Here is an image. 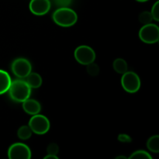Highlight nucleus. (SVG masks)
Here are the masks:
<instances>
[{
    "mask_svg": "<svg viewBox=\"0 0 159 159\" xmlns=\"http://www.w3.org/2000/svg\"><path fill=\"white\" fill-rule=\"evenodd\" d=\"M8 92L12 100L17 102H23L30 96L31 88L25 80L16 79L11 82Z\"/></svg>",
    "mask_w": 159,
    "mask_h": 159,
    "instance_id": "obj_1",
    "label": "nucleus"
},
{
    "mask_svg": "<svg viewBox=\"0 0 159 159\" xmlns=\"http://www.w3.org/2000/svg\"><path fill=\"white\" fill-rule=\"evenodd\" d=\"M52 19L58 26L69 27L75 24L78 20V16L77 13L70 8L60 7L53 13Z\"/></svg>",
    "mask_w": 159,
    "mask_h": 159,
    "instance_id": "obj_2",
    "label": "nucleus"
},
{
    "mask_svg": "<svg viewBox=\"0 0 159 159\" xmlns=\"http://www.w3.org/2000/svg\"><path fill=\"white\" fill-rule=\"evenodd\" d=\"M121 85L124 89L129 93H135L141 88V79L134 71H127L121 78Z\"/></svg>",
    "mask_w": 159,
    "mask_h": 159,
    "instance_id": "obj_3",
    "label": "nucleus"
},
{
    "mask_svg": "<svg viewBox=\"0 0 159 159\" xmlns=\"http://www.w3.org/2000/svg\"><path fill=\"white\" fill-rule=\"evenodd\" d=\"M29 127H30L33 133L38 135H43L48 133L50 130L51 124L49 120L46 116L38 113L33 115L32 117L30 119Z\"/></svg>",
    "mask_w": 159,
    "mask_h": 159,
    "instance_id": "obj_4",
    "label": "nucleus"
},
{
    "mask_svg": "<svg viewBox=\"0 0 159 159\" xmlns=\"http://www.w3.org/2000/svg\"><path fill=\"white\" fill-rule=\"evenodd\" d=\"M139 38L146 43H155L159 40V27L156 24L148 23L141 28Z\"/></svg>",
    "mask_w": 159,
    "mask_h": 159,
    "instance_id": "obj_5",
    "label": "nucleus"
},
{
    "mask_svg": "<svg viewBox=\"0 0 159 159\" xmlns=\"http://www.w3.org/2000/svg\"><path fill=\"white\" fill-rule=\"evenodd\" d=\"M75 58L79 64L87 65L96 60V53L89 46L82 45L78 47L74 53Z\"/></svg>",
    "mask_w": 159,
    "mask_h": 159,
    "instance_id": "obj_6",
    "label": "nucleus"
},
{
    "mask_svg": "<svg viewBox=\"0 0 159 159\" xmlns=\"http://www.w3.org/2000/svg\"><path fill=\"white\" fill-rule=\"evenodd\" d=\"M11 69L16 77L25 79L32 71V65L27 59L20 57L12 61Z\"/></svg>",
    "mask_w": 159,
    "mask_h": 159,
    "instance_id": "obj_7",
    "label": "nucleus"
},
{
    "mask_svg": "<svg viewBox=\"0 0 159 159\" xmlns=\"http://www.w3.org/2000/svg\"><path fill=\"white\" fill-rule=\"evenodd\" d=\"M8 157L10 159H30L32 157V153L26 144L15 143L9 147Z\"/></svg>",
    "mask_w": 159,
    "mask_h": 159,
    "instance_id": "obj_8",
    "label": "nucleus"
},
{
    "mask_svg": "<svg viewBox=\"0 0 159 159\" xmlns=\"http://www.w3.org/2000/svg\"><path fill=\"white\" fill-rule=\"evenodd\" d=\"M50 0H31L30 2V10L36 16H43L51 9Z\"/></svg>",
    "mask_w": 159,
    "mask_h": 159,
    "instance_id": "obj_9",
    "label": "nucleus"
},
{
    "mask_svg": "<svg viewBox=\"0 0 159 159\" xmlns=\"http://www.w3.org/2000/svg\"><path fill=\"white\" fill-rule=\"evenodd\" d=\"M23 109L26 113L30 115L38 114L41 110V106L38 101L33 99H27L23 102Z\"/></svg>",
    "mask_w": 159,
    "mask_h": 159,
    "instance_id": "obj_10",
    "label": "nucleus"
},
{
    "mask_svg": "<svg viewBox=\"0 0 159 159\" xmlns=\"http://www.w3.org/2000/svg\"><path fill=\"white\" fill-rule=\"evenodd\" d=\"M11 82L12 80L9 73L4 70L0 69V95L4 94L8 92Z\"/></svg>",
    "mask_w": 159,
    "mask_h": 159,
    "instance_id": "obj_11",
    "label": "nucleus"
},
{
    "mask_svg": "<svg viewBox=\"0 0 159 159\" xmlns=\"http://www.w3.org/2000/svg\"><path fill=\"white\" fill-rule=\"evenodd\" d=\"M26 82L29 85L31 89H37L41 86L42 85V78L38 73L32 72L31 71L26 78Z\"/></svg>",
    "mask_w": 159,
    "mask_h": 159,
    "instance_id": "obj_12",
    "label": "nucleus"
},
{
    "mask_svg": "<svg viewBox=\"0 0 159 159\" xmlns=\"http://www.w3.org/2000/svg\"><path fill=\"white\" fill-rule=\"evenodd\" d=\"M113 67L116 72L122 75L125 73L128 69V65H127V61L123 58H116L113 61Z\"/></svg>",
    "mask_w": 159,
    "mask_h": 159,
    "instance_id": "obj_13",
    "label": "nucleus"
},
{
    "mask_svg": "<svg viewBox=\"0 0 159 159\" xmlns=\"http://www.w3.org/2000/svg\"><path fill=\"white\" fill-rule=\"evenodd\" d=\"M147 147L150 152L153 153H158L159 152V136L154 135L151 137L147 142Z\"/></svg>",
    "mask_w": 159,
    "mask_h": 159,
    "instance_id": "obj_14",
    "label": "nucleus"
},
{
    "mask_svg": "<svg viewBox=\"0 0 159 159\" xmlns=\"http://www.w3.org/2000/svg\"><path fill=\"white\" fill-rule=\"evenodd\" d=\"M32 130H31L30 127L29 126H22L20 128L18 129V131H17V136L20 139L25 141V140H27L29 138H30V137L32 136Z\"/></svg>",
    "mask_w": 159,
    "mask_h": 159,
    "instance_id": "obj_15",
    "label": "nucleus"
},
{
    "mask_svg": "<svg viewBox=\"0 0 159 159\" xmlns=\"http://www.w3.org/2000/svg\"><path fill=\"white\" fill-rule=\"evenodd\" d=\"M130 159H152V157L148 152L144 150H138L132 153L129 157Z\"/></svg>",
    "mask_w": 159,
    "mask_h": 159,
    "instance_id": "obj_16",
    "label": "nucleus"
},
{
    "mask_svg": "<svg viewBox=\"0 0 159 159\" xmlns=\"http://www.w3.org/2000/svg\"><path fill=\"white\" fill-rule=\"evenodd\" d=\"M152 20H153V18H152L151 12L144 11V12H142L139 15V21L141 22L142 24H148V23H152Z\"/></svg>",
    "mask_w": 159,
    "mask_h": 159,
    "instance_id": "obj_17",
    "label": "nucleus"
},
{
    "mask_svg": "<svg viewBox=\"0 0 159 159\" xmlns=\"http://www.w3.org/2000/svg\"><path fill=\"white\" fill-rule=\"evenodd\" d=\"M86 70L87 72L89 75L91 76H96L99 75V67L97 64L92 62V63L86 65Z\"/></svg>",
    "mask_w": 159,
    "mask_h": 159,
    "instance_id": "obj_18",
    "label": "nucleus"
},
{
    "mask_svg": "<svg viewBox=\"0 0 159 159\" xmlns=\"http://www.w3.org/2000/svg\"><path fill=\"white\" fill-rule=\"evenodd\" d=\"M151 14H152L153 20H155V21H158L159 20V2L158 1H157L154 4V6H152V11H151Z\"/></svg>",
    "mask_w": 159,
    "mask_h": 159,
    "instance_id": "obj_19",
    "label": "nucleus"
},
{
    "mask_svg": "<svg viewBox=\"0 0 159 159\" xmlns=\"http://www.w3.org/2000/svg\"><path fill=\"white\" fill-rule=\"evenodd\" d=\"M47 152L48 154H51V155H57L59 152V147L57 144L55 143H51L48 146V148H47Z\"/></svg>",
    "mask_w": 159,
    "mask_h": 159,
    "instance_id": "obj_20",
    "label": "nucleus"
},
{
    "mask_svg": "<svg viewBox=\"0 0 159 159\" xmlns=\"http://www.w3.org/2000/svg\"><path fill=\"white\" fill-rule=\"evenodd\" d=\"M118 141L122 143H130L132 141V138L126 134H120L118 136Z\"/></svg>",
    "mask_w": 159,
    "mask_h": 159,
    "instance_id": "obj_21",
    "label": "nucleus"
},
{
    "mask_svg": "<svg viewBox=\"0 0 159 159\" xmlns=\"http://www.w3.org/2000/svg\"><path fill=\"white\" fill-rule=\"evenodd\" d=\"M71 0H54L56 5L60 7H68L71 3Z\"/></svg>",
    "mask_w": 159,
    "mask_h": 159,
    "instance_id": "obj_22",
    "label": "nucleus"
},
{
    "mask_svg": "<svg viewBox=\"0 0 159 159\" xmlns=\"http://www.w3.org/2000/svg\"><path fill=\"white\" fill-rule=\"evenodd\" d=\"M44 159H58V157L55 155H51V154H48V155L44 157Z\"/></svg>",
    "mask_w": 159,
    "mask_h": 159,
    "instance_id": "obj_23",
    "label": "nucleus"
},
{
    "mask_svg": "<svg viewBox=\"0 0 159 159\" xmlns=\"http://www.w3.org/2000/svg\"><path fill=\"white\" fill-rule=\"evenodd\" d=\"M136 1L140 2H147L148 1V0H136Z\"/></svg>",
    "mask_w": 159,
    "mask_h": 159,
    "instance_id": "obj_24",
    "label": "nucleus"
},
{
    "mask_svg": "<svg viewBox=\"0 0 159 159\" xmlns=\"http://www.w3.org/2000/svg\"><path fill=\"white\" fill-rule=\"evenodd\" d=\"M116 159H119V158H126V157H124V156H119V157H116Z\"/></svg>",
    "mask_w": 159,
    "mask_h": 159,
    "instance_id": "obj_25",
    "label": "nucleus"
}]
</instances>
